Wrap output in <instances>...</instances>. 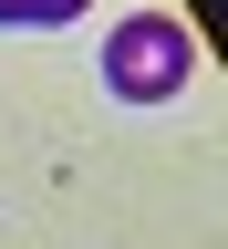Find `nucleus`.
Wrapping results in <instances>:
<instances>
[{
  "label": "nucleus",
  "instance_id": "1",
  "mask_svg": "<svg viewBox=\"0 0 228 249\" xmlns=\"http://www.w3.org/2000/svg\"><path fill=\"white\" fill-rule=\"evenodd\" d=\"M187 62H197V52H187L176 21H124L114 31V83L124 93H166V83H187Z\"/></svg>",
  "mask_w": 228,
  "mask_h": 249
},
{
  "label": "nucleus",
  "instance_id": "2",
  "mask_svg": "<svg viewBox=\"0 0 228 249\" xmlns=\"http://www.w3.org/2000/svg\"><path fill=\"white\" fill-rule=\"evenodd\" d=\"M83 0H0V31H31V21H73Z\"/></svg>",
  "mask_w": 228,
  "mask_h": 249
}]
</instances>
